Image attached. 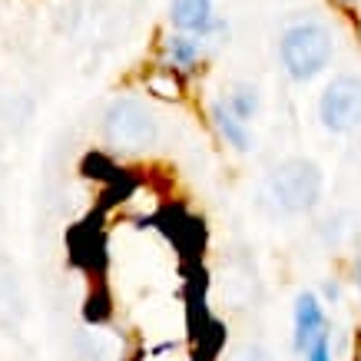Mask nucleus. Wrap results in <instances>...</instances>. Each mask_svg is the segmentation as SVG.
Returning a JSON list of instances; mask_svg holds the SVG:
<instances>
[{"mask_svg": "<svg viewBox=\"0 0 361 361\" xmlns=\"http://www.w3.org/2000/svg\"><path fill=\"white\" fill-rule=\"evenodd\" d=\"M318 189H322V176L305 159H288V163H282L272 173L275 199L285 209H292V212H302V209L312 206L318 199Z\"/></svg>", "mask_w": 361, "mask_h": 361, "instance_id": "3", "label": "nucleus"}, {"mask_svg": "<svg viewBox=\"0 0 361 361\" xmlns=\"http://www.w3.org/2000/svg\"><path fill=\"white\" fill-rule=\"evenodd\" d=\"M302 361H331V331L318 335V338L308 345L305 355H302Z\"/></svg>", "mask_w": 361, "mask_h": 361, "instance_id": "10", "label": "nucleus"}, {"mask_svg": "<svg viewBox=\"0 0 361 361\" xmlns=\"http://www.w3.org/2000/svg\"><path fill=\"white\" fill-rule=\"evenodd\" d=\"M318 120L331 133H351L361 126V77H335L318 99Z\"/></svg>", "mask_w": 361, "mask_h": 361, "instance_id": "2", "label": "nucleus"}, {"mask_svg": "<svg viewBox=\"0 0 361 361\" xmlns=\"http://www.w3.org/2000/svg\"><path fill=\"white\" fill-rule=\"evenodd\" d=\"M331 54H335L331 30L318 20L292 23V27L282 33V40H279V56H282L285 73L292 80H298V83L315 80L318 73L331 63Z\"/></svg>", "mask_w": 361, "mask_h": 361, "instance_id": "1", "label": "nucleus"}, {"mask_svg": "<svg viewBox=\"0 0 361 361\" xmlns=\"http://www.w3.org/2000/svg\"><path fill=\"white\" fill-rule=\"evenodd\" d=\"M329 331V318H325V308L318 302L315 292H302L295 298V315H292V341H295V351L305 355L308 345Z\"/></svg>", "mask_w": 361, "mask_h": 361, "instance_id": "5", "label": "nucleus"}, {"mask_svg": "<svg viewBox=\"0 0 361 361\" xmlns=\"http://www.w3.org/2000/svg\"><path fill=\"white\" fill-rule=\"evenodd\" d=\"M358 285H361V262H358Z\"/></svg>", "mask_w": 361, "mask_h": 361, "instance_id": "12", "label": "nucleus"}, {"mask_svg": "<svg viewBox=\"0 0 361 361\" xmlns=\"http://www.w3.org/2000/svg\"><path fill=\"white\" fill-rule=\"evenodd\" d=\"M169 23L176 30L202 37V40H209L216 30H222L212 0H173L169 4Z\"/></svg>", "mask_w": 361, "mask_h": 361, "instance_id": "4", "label": "nucleus"}, {"mask_svg": "<svg viewBox=\"0 0 361 361\" xmlns=\"http://www.w3.org/2000/svg\"><path fill=\"white\" fill-rule=\"evenodd\" d=\"M202 37H192V33L176 30L163 40V63L173 70V73H186L196 66V60L202 56Z\"/></svg>", "mask_w": 361, "mask_h": 361, "instance_id": "7", "label": "nucleus"}, {"mask_svg": "<svg viewBox=\"0 0 361 361\" xmlns=\"http://www.w3.org/2000/svg\"><path fill=\"white\" fill-rule=\"evenodd\" d=\"M212 120H216V130H219V136H222L226 142H229L232 149L245 153V149L252 146L249 123L239 120V116L232 113V106L226 103V99H216V103H212Z\"/></svg>", "mask_w": 361, "mask_h": 361, "instance_id": "8", "label": "nucleus"}, {"mask_svg": "<svg viewBox=\"0 0 361 361\" xmlns=\"http://www.w3.org/2000/svg\"><path fill=\"white\" fill-rule=\"evenodd\" d=\"M226 103L232 106V113L239 116V120L249 123L255 113H259V106H262V97H259V90L252 87V83H235L232 87V93L226 97Z\"/></svg>", "mask_w": 361, "mask_h": 361, "instance_id": "9", "label": "nucleus"}, {"mask_svg": "<svg viewBox=\"0 0 361 361\" xmlns=\"http://www.w3.org/2000/svg\"><path fill=\"white\" fill-rule=\"evenodd\" d=\"M110 133H113V140L126 142V146L146 142V136L153 133V123H149L146 106L136 103V99H120L110 110Z\"/></svg>", "mask_w": 361, "mask_h": 361, "instance_id": "6", "label": "nucleus"}, {"mask_svg": "<svg viewBox=\"0 0 361 361\" xmlns=\"http://www.w3.org/2000/svg\"><path fill=\"white\" fill-rule=\"evenodd\" d=\"M335 4H341V7H351V4H355V0H335Z\"/></svg>", "mask_w": 361, "mask_h": 361, "instance_id": "11", "label": "nucleus"}]
</instances>
